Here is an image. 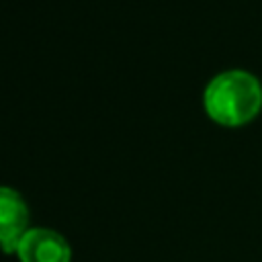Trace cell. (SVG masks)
Wrapping results in <instances>:
<instances>
[{"instance_id": "6da1fadb", "label": "cell", "mask_w": 262, "mask_h": 262, "mask_svg": "<svg viewBox=\"0 0 262 262\" xmlns=\"http://www.w3.org/2000/svg\"><path fill=\"white\" fill-rule=\"evenodd\" d=\"M203 106L211 121L221 127H244L262 111V84L248 70H225L209 80Z\"/></svg>"}, {"instance_id": "7a4b0ae2", "label": "cell", "mask_w": 262, "mask_h": 262, "mask_svg": "<svg viewBox=\"0 0 262 262\" xmlns=\"http://www.w3.org/2000/svg\"><path fill=\"white\" fill-rule=\"evenodd\" d=\"M20 262H70L72 250L63 235L47 227L29 229L16 246Z\"/></svg>"}, {"instance_id": "3957f363", "label": "cell", "mask_w": 262, "mask_h": 262, "mask_svg": "<svg viewBox=\"0 0 262 262\" xmlns=\"http://www.w3.org/2000/svg\"><path fill=\"white\" fill-rule=\"evenodd\" d=\"M29 231V209L25 199L10 186H0V248L14 254L18 242Z\"/></svg>"}]
</instances>
